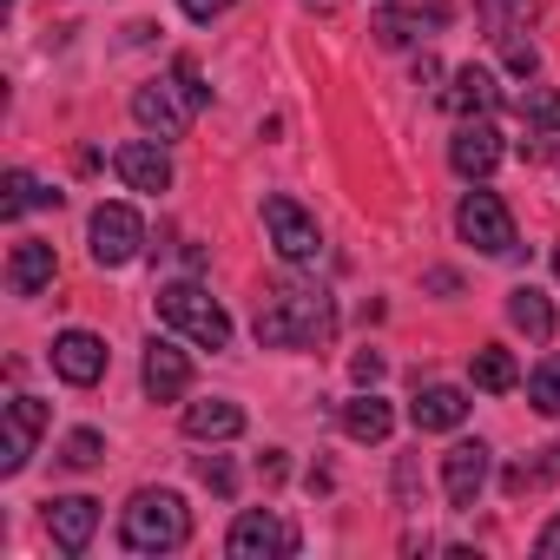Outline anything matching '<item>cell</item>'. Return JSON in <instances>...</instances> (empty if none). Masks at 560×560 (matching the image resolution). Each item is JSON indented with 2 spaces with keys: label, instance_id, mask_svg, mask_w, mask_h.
<instances>
[{
  "label": "cell",
  "instance_id": "6da1fadb",
  "mask_svg": "<svg viewBox=\"0 0 560 560\" xmlns=\"http://www.w3.org/2000/svg\"><path fill=\"white\" fill-rule=\"evenodd\" d=\"M257 343L264 350H317L330 330H337V311L324 291H304V284H284V291H270L257 298Z\"/></svg>",
  "mask_w": 560,
  "mask_h": 560
},
{
  "label": "cell",
  "instance_id": "7a4b0ae2",
  "mask_svg": "<svg viewBox=\"0 0 560 560\" xmlns=\"http://www.w3.org/2000/svg\"><path fill=\"white\" fill-rule=\"evenodd\" d=\"M119 540H126V553H172V547H185V540H191V508H185V494H172V488H139V494L119 508Z\"/></svg>",
  "mask_w": 560,
  "mask_h": 560
},
{
  "label": "cell",
  "instance_id": "3957f363",
  "mask_svg": "<svg viewBox=\"0 0 560 560\" xmlns=\"http://www.w3.org/2000/svg\"><path fill=\"white\" fill-rule=\"evenodd\" d=\"M159 324L165 330H178L185 343H198V350H224L231 343V317H224V304L205 291V284H191V277H178V284H159Z\"/></svg>",
  "mask_w": 560,
  "mask_h": 560
},
{
  "label": "cell",
  "instance_id": "277c9868",
  "mask_svg": "<svg viewBox=\"0 0 560 560\" xmlns=\"http://www.w3.org/2000/svg\"><path fill=\"white\" fill-rule=\"evenodd\" d=\"M264 231H270V250L284 257V264H317L324 257V231H317V218L298 205V198H284V191H270L264 198Z\"/></svg>",
  "mask_w": 560,
  "mask_h": 560
},
{
  "label": "cell",
  "instance_id": "5b68a950",
  "mask_svg": "<svg viewBox=\"0 0 560 560\" xmlns=\"http://www.w3.org/2000/svg\"><path fill=\"white\" fill-rule=\"evenodd\" d=\"M455 231H462V244H475L481 257H514V250H521L514 211H508L494 191H468V198L455 205Z\"/></svg>",
  "mask_w": 560,
  "mask_h": 560
},
{
  "label": "cell",
  "instance_id": "8992f818",
  "mask_svg": "<svg viewBox=\"0 0 560 560\" xmlns=\"http://www.w3.org/2000/svg\"><path fill=\"white\" fill-rule=\"evenodd\" d=\"M224 553L231 560H291L298 553V527L284 514H270V508H244L224 534Z\"/></svg>",
  "mask_w": 560,
  "mask_h": 560
},
{
  "label": "cell",
  "instance_id": "52a82bcc",
  "mask_svg": "<svg viewBox=\"0 0 560 560\" xmlns=\"http://www.w3.org/2000/svg\"><path fill=\"white\" fill-rule=\"evenodd\" d=\"M86 244H93V264L100 270H119V264H132L139 250H145V218L132 211V205H100L93 211V224H86Z\"/></svg>",
  "mask_w": 560,
  "mask_h": 560
},
{
  "label": "cell",
  "instance_id": "ba28073f",
  "mask_svg": "<svg viewBox=\"0 0 560 560\" xmlns=\"http://www.w3.org/2000/svg\"><path fill=\"white\" fill-rule=\"evenodd\" d=\"M191 100H185V86L178 80H152V86H139L132 93V119L152 132V139H185V126H191Z\"/></svg>",
  "mask_w": 560,
  "mask_h": 560
},
{
  "label": "cell",
  "instance_id": "9c48e42d",
  "mask_svg": "<svg viewBox=\"0 0 560 560\" xmlns=\"http://www.w3.org/2000/svg\"><path fill=\"white\" fill-rule=\"evenodd\" d=\"M40 429H47V402L40 396H14L8 416H0V475H21L34 462Z\"/></svg>",
  "mask_w": 560,
  "mask_h": 560
},
{
  "label": "cell",
  "instance_id": "30bf717a",
  "mask_svg": "<svg viewBox=\"0 0 560 560\" xmlns=\"http://www.w3.org/2000/svg\"><path fill=\"white\" fill-rule=\"evenodd\" d=\"M113 172L126 178V191H145V198L172 191V152H165V139H126L113 152Z\"/></svg>",
  "mask_w": 560,
  "mask_h": 560
},
{
  "label": "cell",
  "instance_id": "8fae6325",
  "mask_svg": "<svg viewBox=\"0 0 560 560\" xmlns=\"http://www.w3.org/2000/svg\"><path fill=\"white\" fill-rule=\"evenodd\" d=\"M106 343L93 337V330H60L54 337V376L60 383H73V389H93L100 376H106Z\"/></svg>",
  "mask_w": 560,
  "mask_h": 560
},
{
  "label": "cell",
  "instance_id": "7c38bea8",
  "mask_svg": "<svg viewBox=\"0 0 560 560\" xmlns=\"http://www.w3.org/2000/svg\"><path fill=\"white\" fill-rule=\"evenodd\" d=\"M488 468H494L488 442H455V448L442 455V494H448L455 508H475L481 488H488Z\"/></svg>",
  "mask_w": 560,
  "mask_h": 560
},
{
  "label": "cell",
  "instance_id": "4fadbf2b",
  "mask_svg": "<svg viewBox=\"0 0 560 560\" xmlns=\"http://www.w3.org/2000/svg\"><path fill=\"white\" fill-rule=\"evenodd\" d=\"M47 534L60 553H86L93 534H100V501L93 494H54L47 501Z\"/></svg>",
  "mask_w": 560,
  "mask_h": 560
},
{
  "label": "cell",
  "instance_id": "5bb4252c",
  "mask_svg": "<svg viewBox=\"0 0 560 560\" xmlns=\"http://www.w3.org/2000/svg\"><path fill=\"white\" fill-rule=\"evenodd\" d=\"M139 376H145V396H152V402H178V396L191 389V357H185L172 337H152Z\"/></svg>",
  "mask_w": 560,
  "mask_h": 560
},
{
  "label": "cell",
  "instance_id": "9a60e30c",
  "mask_svg": "<svg viewBox=\"0 0 560 560\" xmlns=\"http://www.w3.org/2000/svg\"><path fill=\"white\" fill-rule=\"evenodd\" d=\"M448 165H455L462 178H488V172L501 165V132H494L488 119H462L455 139H448Z\"/></svg>",
  "mask_w": 560,
  "mask_h": 560
},
{
  "label": "cell",
  "instance_id": "2e32d148",
  "mask_svg": "<svg viewBox=\"0 0 560 560\" xmlns=\"http://www.w3.org/2000/svg\"><path fill=\"white\" fill-rule=\"evenodd\" d=\"M54 277H60L54 244H47V237H21V244H14V257H8V291H14V298H40Z\"/></svg>",
  "mask_w": 560,
  "mask_h": 560
},
{
  "label": "cell",
  "instance_id": "e0dca14e",
  "mask_svg": "<svg viewBox=\"0 0 560 560\" xmlns=\"http://www.w3.org/2000/svg\"><path fill=\"white\" fill-rule=\"evenodd\" d=\"M409 422H416L422 435L462 429V422H468V389H455V383H422L416 402H409Z\"/></svg>",
  "mask_w": 560,
  "mask_h": 560
},
{
  "label": "cell",
  "instance_id": "ac0fdd59",
  "mask_svg": "<svg viewBox=\"0 0 560 560\" xmlns=\"http://www.w3.org/2000/svg\"><path fill=\"white\" fill-rule=\"evenodd\" d=\"M442 106H448L455 119H488V113L501 106V86H494L488 67H462V73L442 86Z\"/></svg>",
  "mask_w": 560,
  "mask_h": 560
},
{
  "label": "cell",
  "instance_id": "d6986e66",
  "mask_svg": "<svg viewBox=\"0 0 560 560\" xmlns=\"http://www.w3.org/2000/svg\"><path fill=\"white\" fill-rule=\"evenodd\" d=\"M185 435H191V442H231V435H244V409H237L231 396L185 402Z\"/></svg>",
  "mask_w": 560,
  "mask_h": 560
},
{
  "label": "cell",
  "instance_id": "ffe728a7",
  "mask_svg": "<svg viewBox=\"0 0 560 560\" xmlns=\"http://www.w3.org/2000/svg\"><path fill=\"white\" fill-rule=\"evenodd\" d=\"M442 21H448V8H442V0H435V8H429V14H422V8H383L370 34H376L383 47H409L416 34H429V27H442Z\"/></svg>",
  "mask_w": 560,
  "mask_h": 560
},
{
  "label": "cell",
  "instance_id": "44dd1931",
  "mask_svg": "<svg viewBox=\"0 0 560 560\" xmlns=\"http://www.w3.org/2000/svg\"><path fill=\"white\" fill-rule=\"evenodd\" d=\"M389 429H396V409H389L376 389H363V396L343 402V435H350V442H383Z\"/></svg>",
  "mask_w": 560,
  "mask_h": 560
},
{
  "label": "cell",
  "instance_id": "7402d4cb",
  "mask_svg": "<svg viewBox=\"0 0 560 560\" xmlns=\"http://www.w3.org/2000/svg\"><path fill=\"white\" fill-rule=\"evenodd\" d=\"M508 324H514L521 337L547 343V337H553V304H547L534 284H514V291H508Z\"/></svg>",
  "mask_w": 560,
  "mask_h": 560
},
{
  "label": "cell",
  "instance_id": "603a6c76",
  "mask_svg": "<svg viewBox=\"0 0 560 560\" xmlns=\"http://www.w3.org/2000/svg\"><path fill=\"white\" fill-rule=\"evenodd\" d=\"M534 8H540V0H475V14H481V27H488L494 47L521 40V27L534 21Z\"/></svg>",
  "mask_w": 560,
  "mask_h": 560
},
{
  "label": "cell",
  "instance_id": "cb8c5ba5",
  "mask_svg": "<svg viewBox=\"0 0 560 560\" xmlns=\"http://www.w3.org/2000/svg\"><path fill=\"white\" fill-rule=\"evenodd\" d=\"M54 205H60V191H54V185H40V178H34V172H21V165L8 172V198H0V218H8V224H14L21 211H54Z\"/></svg>",
  "mask_w": 560,
  "mask_h": 560
},
{
  "label": "cell",
  "instance_id": "d4e9b609",
  "mask_svg": "<svg viewBox=\"0 0 560 560\" xmlns=\"http://www.w3.org/2000/svg\"><path fill=\"white\" fill-rule=\"evenodd\" d=\"M468 376H475V389H488V396H508V389L521 383V370H514V357H508L501 343H481L475 363H468Z\"/></svg>",
  "mask_w": 560,
  "mask_h": 560
},
{
  "label": "cell",
  "instance_id": "484cf974",
  "mask_svg": "<svg viewBox=\"0 0 560 560\" xmlns=\"http://www.w3.org/2000/svg\"><path fill=\"white\" fill-rule=\"evenodd\" d=\"M547 481H560V442H553V448H540V462H514V468L501 475V488H508V494H534V488H547Z\"/></svg>",
  "mask_w": 560,
  "mask_h": 560
},
{
  "label": "cell",
  "instance_id": "4316f807",
  "mask_svg": "<svg viewBox=\"0 0 560 560\" xmlns=\"http://www.w3.org/2000/svg\"><path fill=\"white\" fill-rule=\"evenodd\" d=\"M527 402H534L540 416H560V350H547V357L534 363V376H527Z\"/></svg>",
  "mask_w": 560,
  "mask_h": 560
},
{
  "label": "cell",
  "instance_id": "83f0119b",
  "mask_svg": "<svg viewBox=\"0 0 560 560\" xmlns=\"http://www.w3.org/2000/svg\"><path fill=\"white\" fill-rule=\"evenodd\" d=\"M60 462H67V468H100V462H106V435H100V429H73V435L60 442Z\"/></svg>",
  "mask_w": 560,
  "mask_h": 560
},
{
  "label": "cell",
  "instance_id": "f1b7e54d",
  "mask_svg": "<svg viewBox=\"0 0 560 560\" xmlns=\"http://www.w3.org/2000/svg\"><path fill=\"white\" fill-rule=\"evenodd\" d=\"M521 119L547 139H560V93H521Z\"/></svg>",
  "mask_w": 560,
  "mask_h": 560
},
{
  "label": "cell",
  "instance_id": "f546056e",
  "mask_svg": "<svg viewBox=\"0 0 560 560\" xmlns=\"http://www.w3.org/2000/svg\"><path fill=\"white\" fill-rule=\"evenodd\" d=\"M191 468H198V481H205L218 501H231V494H237V468H231V455H198Z\"/></svg>",
  "mask_w": 560,
  "mask_h": 560
},
{
  "label": "cell",
  "instance_id": "4dcf8cb0",
  "mask_svg": "<svg viewBox=\"0 0 560 560\" xmlns=\"http://www.w3.org/2000/svg\"><path fill=\"white\" fill-rule=\"evenodd\" d=\"M501 60H508V73H514V80H534V67H540L534 40H508V47H501Z\"/></svg>",
  "mask_w": 560,
  "mask_h": 560
},
{
  "label": "cell",
  "instance_id": "1f68e13d",
  "mask_svg": "<svg viewBox=\"0 0 560 560\" xmlns=\"http://www.w3.org/2000/svg\"><path fill=\"white\" fill-rule=\"evenodd\" d=\"M172 80H178V86H185V100H191V106H205V100H211V86H205V80H198V60H191V54H185V60H178V67H172Z\"/></svg>",
  "mask_w": 560,
  "mask_h": 560
},
{
  "label": "cell",
  "instance_id": "d6a6232c",
  "mask_svg": "<svg viewBox=\"0 0 560 560\" xmlns=\"http://www.w3.org/2000/svg\"><path fill=\"white\" fill-rule=\"evenodd\" d=\"M383 370H389V363H383L376 350H357V357H350V376H357L363 389H376V383H383Z\"/></svg>",
  "mask_w": 560,
  "mask_h": 560
},
{
  "label": "cell",
  "instance_id": "836d02e7",
  "mask_svg": "<svg viewBox=\"0 0 560 560\" xmlns=\"http://www.w3.org/2000/svg\"><path fill=\"white\" fill-rule=\"evenodd\" d=\"M284 475H291V462H284V448H270V455L257 462V481H264V488H277V481H284Z\"/></svg>",
  "mask_w": 560,
  "mask_h": 560
},
{
  "label": "cell",
  "instance_id": "e575fe53",
  "mask_svg": "<svg viewBox=\"0 0 560 560\" xmlns=\"http://www.w3.org/2000/svg\"><path fill=\"white\" fill-rule=\"evenodd\" d=\"M534 553H540V560H560V514H553V521L534 534Z\"/></svg>",
  "mask_w": 560,
  "mask_h": 560
},
{
  "label": "cell",
  "instance_id": "d590c367",
  "mask_svg": "<svg viewBox=\"0 0 560 560\" xmlns=\"http://www.w3.org/2000/svg\"><path fill=\"white\" fill-rule=\"evenodd\" d=\"M178 8H185V14H191V21H218V14H224V8H231V0H178Z\"/></svg>",
  "mask_w": 560,
  "mask_h": 560
},
{
  "label": "cell",
  "instance_id": "8d00e7d4",
  "mask_svg": "<svg viewBox=\"0 0 560 560\" xmlns=\"http://www.w3.org/2000/svg\"><path fill=\"white\" fill-rule=\"evenodd\" d=\"M435 80H442V60H435V54H422V60H416V86H435Z\"/></svg>",
  "mask_w": 560,
  "mask_h": 560
},
{
  "label": "cell",
  "instance_id": "74e56055",
  "mask_svg": "<svg viewBox=\"0 0 560 560\" xmlns=\"http://www.w3.org/2000/svg\"><path fill=\"white\" fill-rule=\"evenodd\" d=\"M553 277H560V244H553Z\"/></svg>",
  "mask_w": 560,
  "mask_h": 560
},
{
  "label": "cell",
  "instance_id": "f35d334b",
  "mask_svg": "<svg viewBox=\"0 0 560 560\" xmlns=\"http://www.w3.org/2000/svg\"><path fill=\"white\" fill-rule=\"evenodd\" d=\"M317 8H324V0H317Z\"/></svg>",
  "mask_w": 560,
  "mask_h": 560
}]
</instances>
